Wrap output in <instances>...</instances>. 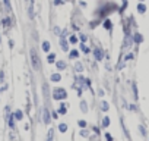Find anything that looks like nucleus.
<instances>
[{
	"label": "nucleus",
	"mask_w": 149,
	"mask_h": 141,
	"mask_svg": "<svg viewBox=\"0 0 149 141\" xmlns=\"http://www.w3.org/2000/svg\"><path fill=\"white\" fill-rule=\"evenodd\" d=\"M67 97L65 88H54L53 90V98L54 100H65Z\"/></svg>",
	"instance_id": "obj_1"
},
{
	"label": "nucleus",
	"mask_w": 149,
	"mask_h": 141,
	"mask_svg": "<svg viewBox=\"0 0 149 141\" xmlns=\"http://www.w3.org/2000/svg\"><path fill=\"white\" fill-rule=\"evenodd\" d=\"M31 59H32V66L35 71H40L41 69V63H40V57H38V53L35 50H31Z\"/></svg>",
	"instance_id": "obj_2"
},
{
	"label": "nucleus",
	"mask_w": 149,
	"mask_h": 141,
	"mask_svg": "<svg viewBox=\"0 0 149 141\" xmlns=\"http://www.w3.org/2000/svg\"><path fill=\"white\" fill-rule=\"evenodd\" d=\"M7 123H9V126H10L12 131L16 130V126H15V115H9L7 113Z\"/></svg>",
	"instance_id": "obj_3"
},
{
	"label": "nucleus",
	"mask_w": 149,
	"mask_h": 141,
	"mask_svg": "<svg viewBox=\"0 0 149 141\" xmlns=\"http://www.w3.org/2000/svg\"><path fill=\"white\" fill-rule=\"evenodd\" d=\"M94 56H95V60H102V57H104L102 50L99 49V47H95L94 49Z\"/></svg>",
	"instance_id": "obj_4"
},
{
	"label": "nucleus",
	"mask_w": 149,
	"mask_h": 141,
	"mask_svg": "<svg viewBox=\"0 0 149 141\" xmlns=\"http://www.w3.org/2000/svg\"><path fill=\"white\" fill-rule=\"evenodd\" d=\"M43 116H44V123H50V121H51V118H50V112H48V109L45 107L44 109V113H43Z\"/></svg>",
	"instance_id": "obj_5"
},
{
	"label": "nucleus",
	"mask_w": 149,
	"mask_h": 141,
	"mask_svg": "<svg viewBox=\"0 0 149 141\" xmlns=\"http://www.w3.org/2000/svg\"><path fill=\"white\" fill-rule=\"evenodd\" d=\"M102 25H104V28H105V30H111V28H113V24H111L110 19H104Z\"/></svg>",
	"instance_id": "obj_6"
},
{
	"label": "nucleus",
	"mask_w": 149,
	"mask_h": 141,
	"mask_svg": "<svg viewBox=\"0 0 149 141\" xmlns=\"http://www.w3.org/2000/svg\"><path fill=\"white\" fill-rule=\"evenodd\" d=\"M60 44H61V49H63L65 52H67V49H69V47H67V43H66V40H65L63 37L60 38Z\"/></svg>",
	"instance_id": "obj_7"
},
{
	"label": "nucleus",
	"mask_w": 149,
	"mask_h": 141,
	"mask_svg": "<svg viewBox=\"0 0 149 141\" xmlns=\"http://www.w3.org/2000/svg\"><path fill=\"white\" fill-rule=\"evenodd\" d=\"M60 80H61V75H60V74H53V75H51V81H53V82H59Z\"/></svg>",
	"instance_id": "obj_8"
},
{
	"label": "nucleus",
	"mask_w": 149,
	"mask_h": 141,
	"mask_svg": "<svg viewBox=\"0 0 149 141\" xmlns=\"http://www.w3.org/2000/svg\"><path fill=\"white\" fill-rule=\"evenodd\" d=\"M15 119H18V121H22V119H23L22 110H16V112H15Z\"/></svg>",
	"instance_id": "obj_9"
},
{
	"label": "nucleus",
	"mask_w": 149,
	"mask_h": 141,
	"mask_svg": "<svg viewBox=\"0 0 149 141\" xmlns=\"http://www.w3.org/2000/svg\"><path fill=\"white\" fill-rule=\"evenodd\" d=\"M138 12H139V13H145V12H146V6L143 3H139L138 5Z\"/></svg>",
	"instance_id": "obj_10"
},
{
	"label": "nucleus",
	"mask_w": 149,
	"mask_h": 141,
	"mask_svg": "<svg viewBox=\"0 0 149 141\" xmlns=\"http://www.w3.org/2000/svg\"><path fill=\"white\" fill-rule=\"evenodd\" d=\"M133 40H134L136 43H142V41H143V37H142V35H140V34L138 32V34H134V37H133Z\"/></svg>",
	"instance_id": "obj_11"
},
{
	"label": "nucleus",
	"mask_w": 149,
	"mask_h": 141,
	"mask_svg": "<svg viewBox=\"0 0 149 141\" xmlns=\"http://www.w3.org/2000/svg\"><path fill=\"white\" fill-rule=\"evenodd\" d=\"M56 65H57V68H59V69H66V62H63V60L57 62Z\"/></svg>",
	"instance_id": "obj_12"
},
{
	"label": "nucleus",
	"mask_w": 149,
	"mask_h": 141,
	"mask_svg": "<svg viewBox=\"0 0 149 141\" xmlns=\"http://www.w3.org/2000/svg\"><path fill=\"white\" fill-rule=\"evenodd\" d=\"M59 113H60V115H65V113H66V105H65V103H61V105H60Z\"/></svg>",
	"instance_id": "obj_13"
},
{
	"label": "nucleus",
	"mask_w": 149,
	"mask_h": 141,
	"mask_svg": "<svg viewBox=\"0 0 149 141\" xmlns=\"http://www.w3.org/2000/svg\"><path fill=\"white\" fill-rule=\"evenodd\" d=\"M59 130H60V132H66L67 131V125L66 123H60L59 125Z\"/></svg>",
	"instance_id": "obj_14"
},
{
	"label": "nucleus",
	"mask_w": 149,
	"mask_h": 141,
	"mask_svg": "<svg viewBox=\"0 0 149 141\" xmlns=\"http://www.w3.org/2000/svg\"><path fill=\"white\" fill-rule=\"evenodd\" d=\"M74 69H76V72H82V71H83V66H82V63H80V62H78L76 65H74Z\"/></svg>",
	"instance_id": "obj_15"
},
{
	"label": "nucleus",
	"mask_w": 149,
	"mask_h": 141,
	"mask_svg": "<svg viewBox=\"0 0 149 141\" xmlns=\"http://www.w3.org/2000/svg\"><path fill=\"white\" fill-rule=\"evenodd\" d=\"M43 50L44 52H48L50 50V43L48 41H43Z\"/></svg>",
	"instance_id": "obj_16"
},
{
	"label": "nucleus",
	"mask_w": 149,
	"mask_h": 141,
	"mask_svg": "<svg viewBox=\"0 0 149 141\" xmlns=\"http://www.w3.org/2000/svg\"><path fill=\"white\" fill-rule=\"evenodd\" d=\"M80 109H82V112H83V113L88 112V107H86V101H83V100H82V103H80Z\"/></svg>",
	"instance_id": "obj_17"
},
{
	"label": "nucleus",
	"mask_w": 149,
	"mask_h": 141,
	"mask_svg": "<svg viewBox=\"0 0 149 141\" xmlns=\"http://www.w3.org/2000/svg\"><path fill=\"white\" fill-rule=\"evenodd\" d=\"M108 125H110V119H108V118L105 116V118L102 119V126H104V128H107Z\"/></svg>",
	"instance_id": "obj_18"
},
{
	"label": "nucleus",
	"mask_w": 149,
	"mask_h": 141,
	"mask_svg": "<svg viewBox=\"0 0 149 141\" xmlns=\"http://www.w3.org/2000/svg\"><path fill=\"white\" fill-rule=\"evenodd\" d=\"M101 109H102L104 112L108 110V103H107V101H102V103H101Z\"/></svg>",
	"instance_id": "obj_19"
},
{
	"label": "nucleus",
	"mask_w": 149,
	"mask_h": 141,
	"mask_svg": "<svg viewBox=\"0 0 149 141\" xmlns=\"http://www.w3.org/2000/svg\"><path fill=\"white\" fill-rule=\"evenodd\" d=\"M54 59H56V56H54V55H48V57H47L48 63H54Z\"/></svg>",
	"instance_id": "obj_20"
},
{
	"label": "nucleus",
	"mask_w": 149,
	"mask_h": 141,
	"mask_svg": "<svg viewBox=\"0 0 149 141\" xmlns=\"http://www.w3.org/2000/svg\"><path fill=\"white\" fill-rule=\"evenodd\" d=\"M79 56V53L76 52V50H72V52H70V57H73V59H76Z\"/></svg>",
	"instance_id": "obj_21"
},
{
	"label": "nucleus",
	"mask_w": 149,
	"mask_h": 141,
	"mask_svg": "<svg viewBox=\"0 0 149 141\" xmlns=\"http://www.w3.org/2000/svg\"><path fill=\"white\" fill-rule=\"evenodd\" d=\"M3 25H5V27H10V25H12V24H10V19H9V18H5V19H3Z\"/></svg>",
	"instance_id": "obj_22"
},
{
	"label": "nucleus",
	"mask_w": 149,
	"mask_h": 141,
	"mask_svg": "<svg viewBox=\"0 0 149 141\" xmlns=\"http://www.w3.org/2000/svg\"><path fill=\"white\" fill-rule=\"evenodd\" d=\"M5 6H6V9L10 12L12 10V6H10V2H9V0H5Z\"/></svg>",
	"instance_id": "obj_23"
},
{
	"label": "nucleus",
	"mask_w": 149,
	"mask_h": 141,
	"mask_svg": "<svg viewBox=\"0 0 149 141\" xmlns=\"http://www.w3.org/2000/svg\"><path fill=\"white\" fill-rule=\"evenodd\" d=\"M69 41H70L72 44H76V43H78V38H76V37H73V35H72V37L69 38Z\"/></svg>",
	"instance_id": "obj_24"
},
{
	"label": "nucleus",
	"mask_w": 149,
	"mask_h": 141,
	"mask_svg": "<svg viewBox=\"0 0 149 141\" xmlns=\"http://www.w3.org/2000/svg\"><path fill=\"white\" fill-rule=\"evenodd\" d=\"M126 6H127V0H123V6H121V9H120V12H123L124 9H126Z\"/></svg>",
	"instance_id": "obj_25"
},
{
	"label": "nucleus",
	"mask_w": 149,
	"mask_h": 141,
	"mask_svg": "<svg viewBox=\"0 0 149 141\" xmlns=\"http://www.w3.org/2000/svg\"><path fill=\"white\" fill-rule=\"evenodd\" d=\"M53 135H54V131L50 130V131H48V140H53Z\"/></svg>",
	"instance_id": "obj_26"
},
{
	"label": "nucleus",
	"mask_w": 149,
	"mask_h": 141,
	"mask_svg": "<svg viewBox=\"0 0 149 141\" xmlns=\"http://www.w3.org/2000/svg\"><path fill=\"white\" fill-rule=\"evenodd\" d=\"M65 3V0H54V5L59 6V5H63Z\"/></svg>",
	"instance_id": "obj_27"
},
{
	"label": "nucleus",
	"mask_w": 149,
	"mask_h": 141,
	"mask_svg": "<svg viewBox=\"0 0 149 141\" xmlns=\"http://www.w3.org/2000/svg\"><path fill=\"white\" fill-rule=\"evenodd\" d=\"M78 125H79L80 128H85V126H86V122H85V121H79V122H78Z\"/></svg>",
	"instance_id": "obj_28"
},
{
	"label": "nucleus",
	"mask_w": 149,
	"mask_h": 141,
	"mask_svg": "<svg viewBox=\"0 0 149 141\" xmlns=\"http://www.w3.org/2000/svg\"><path fill=\"white\" fill-rule=\"evenodd\" d=\"M80 47H82V50H83V52H85V53H89V49H88V47H86L85 44H82Z\"/></svg>",
	"instance_id": "obj_29"
},
{
	"label": "nucleus",
	"mask_w": 149,
	"mask_h": 141,
	"mask_svg": "<svg viewBox=\"0 0 149 141\" xmlns=\"http://www.w3.org/2000/svg\"><path fill=\"white\" fill-rule=\"evenodd\" d=\"M60 32H61V30H60L59 27H54V34H57V35H60Z\"/></svg>",
	"instance_id": "obj_30"
},
{
	"label": "nucleus",
	"mask_w": 149,
	"mask_h": 141,
	"mask_svg": "<svg viewBox=\"0 0 149 141\" xmlns=\"http://www.w3.org/2000/svg\"><path fill=\"white\" fill-rule=\"evenodd\" d=\"M124 59H126V60H132V59H133V55L129 53V55H126V57H124Z\"/></svg>",
	"instance_id": "obj_31"
},
{
	"label": "nucleus",
	"mask_w": 149,
	"mask_h": 141,
	"mask_svg": "<svg viewBox=\"0 0 149 141\" xmlns=\"http://www.w3.org/2000/svg\"><path fill=\"white\" fill-rule=\"evenodd\" d=\"M79 38H80V41H86V35H83V34H80Z\"/></svg>",
	"instance_id": "obj_32"
},
{
	"label": "nucleus",
	"mask_w": 149,
	"mask_h": 141,
	"mask_svg": "<svg viewBox=\"0 0 149 141\" xmlns=\"http://www.w3.org/2000/svg\"><path fill=\"white\" fill-rule=\"evenodd\" d=\"M139 130H140L142 135H145V134H146V131H145V128H143V126H139Z\"/></svg>",
	"instance_id": "obj_33"
},
{
	"label": "nucleus",
	"mask_w": 149,
	"mask_h": 141,
	"mask_svg": "<svg viewBox=\"0 0 149 141\" xmlns=\"http://www.w3.org/2000/svg\"><path fill=\"white\" fill-rule=\"evenodd\" d=\"M80 135H83V137H88L89 134H88V131H80Z\"/></svg>",
	"instance_id": "obj_34"
},
{
	"label": "nucleus",
	"mask_w": 149,
	"mask_h": 141,
	"mask_svg": "<svg viewBox=\"0 0 149 141\" xmlns=\"http://www.w3.org/2000/svg\"><path fill=\"white\" fill-rule=\"evenodd\" d=\"M0 82H3V71H0Z\"/></svg>",
	"instance_id": "obj_35"
},
{
	"label": "nucleus",
	"mask_w": 149,
	"mask_h": 141,
	"mask_svg": "<svg viewBox=\"0 0 149 141\" xmlns=\"http://www.w3.org/2000/svg\"><path fill=\"white\" fill-rule=\"evenodd\" d=\"M13 46H15V43H13V41H12V40H9V47L12 49V47H13Z\"/></svg>",
	"instance_id": "obj_36"
},
{
	"label": "nucleus",
	"mask_w": 149,
	"mask_h": 141,
	"mask_svg": "<svg viewBox=\"0 0 149 141\" xmlns=\"http://www.w3.org/2000/svg\"><path fill=\"white\" fill-rule=\"evenodd\" d=\"M105 138H107V140H113V137H111L110 134H105Z\"/></svg>",
	"instance_id": "obj_37"
},
{
	"label": "nucleus",
	"mask_w": 149,
	"mask_h": 141,
	"mask_svg": "<svg viewBox=\"0 0 149 141\" xmlns=\"http://www.w3.org/2000/svg\"><path fill=\"white\" fill-rule=\"evenodd\" d=\"M98 96H101V97L104 96V91H102V90H99V91H98Z\"/></svg>",
	"instance_id": "obj_38"
},
{
	"label": "nucleus",
	"mask_w": 149,
	"mask_h": 141,
	"mask_svg": "<svg viewBox=\"0 0 149 141\" xmlns=\"http://www.w3.org/2000/svg\"><path fill=\"white\" fill-rule=\"evenodd\" d=\"M27 2H28V3H32V0H27Z\"/></svg>",
	"instance_id": "obj_39"
},
{
	"label": "nucleus",
	"mask_w": 149,
	"mask_h": 141,
	"mask_svg": "<svg viewBox=\"0 0 149 141\" xmlns=\"http://www.w3.org/2000/svg\"><path fill=\"white\" fill-rule=\"evenodd\" d=\"M66 2H72V0H66Z\"/></svg>",
	"instance_id": "obj_40"
},
{
	"label": "nucleus",
	"mask_w": 149,
	"mask_h": 141,
	"mask_svg": "<svg viewBox=\"0 0 149 141\" xmlns=\"http://www.w3.org/2000/svg\"><path fill=\"white\" fill-rule=\"evenodd\" d=\"M140 2H143V0H140Z\"/></svg>",
	"instance_id": "obj_41"
}]
</instances>
